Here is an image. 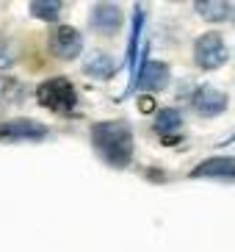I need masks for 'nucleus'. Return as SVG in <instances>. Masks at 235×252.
<instances>
[{"label": "nucleus", "instance_id": "nucleus-1", "mask_svg": "<svg viewBox=\"0 0 235 252\" xmlns=\"http://www.w3.org/2000/svg\"><path fill=\"white\" fill-rule=\"evenodd\" d=\"M94 144L100 150V156L111 161L114 166H125L130 161L133 139L130 130L125 125H97L94 127Z\"/></svg>", "mask_w": 235, "mask_h": 252}, {"label": "nucleus", "instance_id": "nucleus-2", "mask_svg": "<svg viewBox=\"0 0 235 252\" xmlns=\"http://www.w3.org/2000/svg\"><path fill=\"white\" fill-rule=\"evenodd\" d=\"M39 103L44 108H53V111H61V114H69L75 108V89L72 83L64 81V78H56V81H47L39 86L36 92Z\"/></svg>", "mask_w": 235, "mask_h": 252}, {"label": "nucleus", "instance_id": "nucleus-3", "mask_svg": "<svg viewBox=\"0 0 235 252\" xmlns=\"http://www.w3.org/2000/svg\"><path fill=\"white\" fill-rule=\"evenodd\" d=\"M50 47H53L56 56H61V59H72V56H78V50H81V36H78L75 28L64 25V28L50 33Z\"/></svg>", "mask_w": 235, "mask_h": 252}, {"label": "nucleus", "instance_id": "nucleus-4", "mask_svg": "<svg viewBox=\"0 0 235 252\" xmlns=\"http://www.w3.org/2000/svg\"><path fill=\"white\" fill-rule=\"evenodd\" d=\"M197 56H199V61H202L205 67H216V64H221V59H224L221 36H205L202 42H199V47H197Z\"/></svg>", "mask_w": 235, "mask_h": 252}, {"label": "nucleus", "instance_id": "nucleus-5", "mask_svg": "<svg viewBox=\"0 0 235 252\" xmlns=\"http://www.w3.org/2000/svg\"><path fill=\"white\" fill-rule=\"evenodd\" d=\"M42 125L36 122H28V119H20V122H8V125L0 127V139H36L42 136Z\"/></svg>", "mask_w": 235, "mask_h": 252}, {"label": "nucleus", "instance_id": "nucleus-6", "mask_svg": "<svg viewBox=\"0 0 235 252\" xmlns=\"http://www.w3.org/2000/svg\"><path fill=\"white\" fill-rule=\"evenodd\" d=\"M97 11H100V14H97V20H94L97 31H105V33H111V31L119 25V11H117L114 6H100Z\"/></svg>", "mask_w": 235, "mask_h": 252}, {"label": "nucleus", "instance_id": "nucleus-7", "mask_svg": "<svg viewBox=\"0 0 235 252\" xmlns=\"http://www.w3.org/2000/svg\"><path fill=\"white\" fill-rule=\"evenodd\" d=\"M149 78V86L152 89H158V86H163V78H166V69L161 67V64H149L147 72H144V81Z\"/></svg>", "mask_w": 235, "mask_h": 252}, {"label": "nucleus", "instance_id": "nucleus-8", "mask_svg": "<svg viewBox=\"0 0 235 252\" xmlns=\"http://www.w3.org/2000/svg\"><path fill=\"white\" fill-rule=\"evenodd\" d=\"M30 11L39 14L42 20H56V17H59V6H56V3H33Z\"/></svg>", "mask_w": 235, "mask_h": 252}, {"label": "nucleus", "instance_id": "nucleus-9", "mask_svg": "<svg viewBox=\"0 0 235 252\" xmlns=\"http://www.w3.org/2000/svg\"><path fill=\"white\" fill-rule=\"evenodd\" d=\"M141 111H152V100H141Z\"/></svg>", "mask_w": 235, "mask_h": 252}]
</instances>
